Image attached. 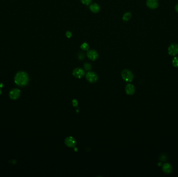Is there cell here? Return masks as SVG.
<instances>
[{"instance_id":"obj_7","label":"cell","mask_w":178,"mask_h":177,"mask_svg":"<svg viewBox=\"0 0 178 177\" xmlns=\"http://www.w3.org/2000/svg\"><path fill=\"white\" fill-rule=\"evenodd\" d=\"M20 95V91L18 89H14L11 90L9 92V96L12 100H16Z\"/></svg>"},{"instance_id":"obj_9","label":"cell","mask_w":178,"mask_h":177,"mask_svg":"<svg viewBox=\"0 0 178 177\" xmlns=\"http://www.w3.org/2000/svg\"><path fill=\"white\" fill-rule=\"evenodd\" d=\"M146 5L150 9H155L158 6V0H147Z\"/></svg>"},{"instance_id":"obj_5","label":"cell","mask_w":178,"mask_h":177,"mask_svg":"<svg viewBox=\"0 0 178 177\" xmlns=\"http://www.w3.org/2000/svg\"><path fill=\"white\" fill-rule=\"evenodd\" d=\"M73 74L76 78L80 79L85 75V71L81 68H77L73 70Z\"/></svg>"},{"instance_id":"obj_16","label":"cell","mask_w":178,"mask_h":177,"mask_svg":"<svg viewBox=\"0 0 178 177\" xmlns=\"http://www.w3.org/2000/svg\"><path fill=\"white\" fill-rule=\"evenodd\" d=\"M91 68H92V66H91V64L90 63H88V62L85 63L84 68H85V70L89 71V70L91 69Z\"/></svg>"},{"instance_id":"obj_17","label":"cell","mask_w":178,"mask_h":177,"mask_svg":"<svg viewBox=\"0 0 178 177\" xmlns=\"http://www.w3.org/2000/svg\"><path fill=\"white\" fill-rule=\"evenodd\" d=\"M80 1L83 4L88 5L91 4V3L92 1V0H80Z\"/></svg>"},{"instance_id":"obj_10","label":"cell","mask_w":178,"mask_h":177,"mask_svg":"<svg viewBox=\"0 0 178 177\" xmlns=\"http://www.w3.org/2000/svg\"><path fill=\"white\" fill-rule=\"evenodd\" d=\"M125 91L127 95H132L135 92V87L133 85L128 84L126 86Z\"/></svg>"},{"instance_id":"obj_11","label":"cell","mask_w":178,"mask_h":177,"mask_svg":"<svg viewBox=\"0 0 178 177\" xmlns=\"http://www.w3.org/2000/svg\"><path fill=\"white\" fill-rule=\"evenodd\" d=\"M90 10L93 13H97L100 10V7L97 3H93L90 5L89 7Z\"/></svg>"},{"instance_id":"obj_3","label":"cell","mask_w":178,"mask_h":177,"mask_svg":"<svg viewBox=\"0 0 178 177\" xmlns=\"http://www.w3.org/2000/svg\"><path fill=\"white\" fill-rule=\"evenodd\" d=\"M86 79L90 83H95L98 80V75L94 72L90 71L86 74Z\"/></svg>"},{"instance_id":"obj_14","label":"cell","mask_w":178,"mask_h":177,"mask_svg":"<svg viewBox=\"0 0 178 177\" xmlns=\"http://www.w3.org/2000/svg\"><path fill=\"white\" fill-rule=\"evenodd\" d=\"M80 48L82 49L83 51H88L89 49V45L88 43L85 42V43H83L81 45Z\"/></svg>"},{"instance_id":"obj_20","label":"cell","mask_w":178,"mask_h":177,"mask_svg":"<svg viewBox=\"0 0 178 177\" xmlns=\"http://www.w3.org/2000/svg\"><path fill=\"white\" fill-rule=\"evenodd\" d=\"M1 93H2V91H1V89H0V95H1Z\"/></svg>"},{"instance_id":"obj_13","label":"cell","mask_w":178,"mask_h":177,"mask_svg":"<svg viewBox=\"0 0 178 177\" xmlns=\"http://www.w3.org/2000/svg\"><path fill=\"white\" fill-rule=\"evenodd\" d=\"M131 17V14L130 12H127L122 17V19L125 21H128Z\"/></svg>"},{"instance_id":"obj_4","label":"cell","mask_w":178,"mask_h":177,"mask_svg":"<svg viewBox=\"0 0 178 177\" xmlns=\"http://www.w3.org/2000/svg\"><path fill=\"white\" fill-rule=\"evenodd\" d=\"M168 54L172 56H175L178 54V45L177 44H172L168 49Z\"/></svg>"},{"instance_id":"obj_6","label":"cell","mask_w":178,"mask_h":177,"mask_svg":"<svg viewBox=\"0 0 178 177\" xmlns=\"http://www.w3.org/2000/svg\"><path fill=\"white\" fill-rule=\"evenodd\" d=\"M87 55L88 58L92 61H95L98 57V53L95 50H93V49H92V50H88L87 53Z\"/></svg>"},{"instance_id":"obj_19","label":"cell","mask_w":178,"mask_h":177,"mask_svg":"<svg viewBox=\"0 0 178 177\" xmlns=\"http://www.w3.org/2000/svg\"><path fill=\"white\" fill-rule=\"evenodd\" d=\"M176 10L177 11V13H178V3L177 4V5L176 6Z\"/></svg>"},{"instance_id":"obj_2","label":"cell","mask_w":178,"mask_h":177,"mask_svg":"<svg viewBox=\"0 0 178 177\" xmlns=\"http://www.w3.org/2000/svg\"><path fill=\"white\" fill-rule=\"evenodd\" d=\"M121 77L123 80L127 82H131L133 80V75L132 71L128 69H125L122 71Z\"/></svg>"},{"instance_id":"obj_8","label":"cell","mask_w":178,"mask_h":177,"mask_svg":"<svg viewBox=\"0 0 178 177\" xmlns=\"http://www.w3.org/2000/svg\"><path fill=\"white\" fill-rule=\"evenodd\" d=\"M65 145L70 148H74L76 145V141L73 137H68L65 140Z\"/></svg>"},{"instance_id":"obj_1","label":"cell","mask_w":178,"mask_h":177,"mask_svg":"<svg viewBox=\"0 0 178 177\" xmlns=\"http://www.w3.org/2000/svg\"><path fill=\"white\" fill-rule=\"evenodd\" d=\"M15 82L16 84L20 86H26L29 82V76L25 72H19L15 76Z\"/></svg>"},{"instance_id":"obj_15","label":"cell","mask_w":178,"mask_h":177,"mask_svg":"<svg viewBox=\"0 0 178 177\" xmlns=\"http://www.w3.org/2000/svg\"><path fill=\"white\" fill-rule=\"evenodd\" d=\"M172 64L175 67L178 68V57H175L172 60Z\"/></svg>"},{"instance_id":"obj_18","label":"cell","mask_w":178,"mask_h":177,"mask_svg":"<svg viewBox=\"0 0 178 177\" xmlns=\"http://www.w3.org/2000/svg\"><path fill=\"white\" fill-rule=\"evenodd\" d=\"M66 35L68 38H70L72 36V35H73V34H72V33L70 31H68L66 33Z\"/></svg>"},{"instance_id":"obj_12","label":"cell","mask_w":178,"mask_h":177,"mask_svg":"<svg viewBox=\"0 0 178 177\" xmlns=\"http://www.w3.org/2000/svg\"><path fill=\"white\" fill-rule=\"evenodd\" d=\"M163 170L166 174H170L172 170L171 165L169 163H165L163 166Z\"/></svg>"}]
</instances>
